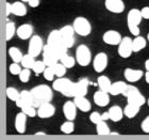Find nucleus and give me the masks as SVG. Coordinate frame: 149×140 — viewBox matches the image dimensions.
Here are the masks:
<instances>
[{
    "instance_id": "1",
    "label": "nucleus",
    "mask_w": 149,
    "mask_h": 140,
    "mask_svg": "<svg viewBox=\"0 0 149 140\" xmlns=\"http://www.w3.org/2000/svg\"><path fill=\"white\" fill-rule=\"evenodd\" d=\"M52 88L47 84H38L31 90L33 98H34V106L38 108L42 104L51 102L53 97Z\"/></svg>"
},
{
    "instance_id": "2",
    "label": "nucleus",
    "mask_w": 149,
    "mask_h": 140,
    "mask_svg": "<svg viewBox=\"0 0 149 140\" xmlns=\"http://www.w3.org/2000/svg\"><path fill=\"white\" fill-rule=\"evenodd\" d=\"M47 44L50 45L54 49V51H56L58 57H59V59L64 53H67V49H68L64 45V43H63L62 35L60 33V30H52V31L50 32L49 35H48Z\"/></svg>"
},
{
    "instance_id": "3",
    "label": "nucleus",
    "mask_w": 149,
    "mask_h": 140,
    "mask_svg": "<svg viewBox=\"0 0 149 140\" xmlns=\"http://www.w3.org/2000/svg\"><path fill=\"white\" fill-rule=\"evenodd\" d=\"M142 13H141V10L139 9H131L129 12H128L127 15V25L128 29L132 35L134 37H137L140 35V24L142 22Z\"/></svg>"
},
{
    "instance_id": "4",
    "label": "nucleus",
    "mask_w": 149,
    "mask_h": 140,
    "mask_svg": "<svg viewBox=\"0 0 149 140\" xmlns=\"http://www.w3.org/2000/svg\"><path fill=\"white\" fill-rule=\"evenodd\" d=\"M74 84L70 79L65 77H58V79L53 80L52 89L58 91L64 96L74 97Z\"/></svg>"
},
{
    "instance_id": "5",
    "label": "nucleus",
    "mask_w": 149,
    "mask_h": 140,
    "mask_svg": "<svg viewBox=\"0 0 149 140\" xmlns=\"http://www.w3.org/2000/svg\"><path fill=\"white\" fill-rule=\"evenodd\" d=\"M72 26H74L76 33L81 35V37H87L92 32L91 23L88 22V19L85 18V17H82V16H79L77 18H74Z\"/></svg>"
},
{
    "instance_id": "6",
    "label": "nucleus",
    "mask_w": 149,
    "mask_h": 140,
    "mask_svg": "<svg viewBox=\"0 0 149 140\" xmlns=\"http://www.w3.org/2000/svg\"><path fill=\"white\" fill-rule=\"evenodd\" d=\"M74 58H76L79 65L87 66L92 61V53H91L90 48L84 44L79 45L76 49V57Z\"/></svg>"
},
{
    "instance_id": "7",
    "label": "nucleus",
    "mask_w": 149,
    "mask_h": 140,
    "mask_svg": "<svg viewBox=\"0 0 149 140\" xmlns=\"http://www.w3.org/2000/svg\"><path fill=\"white\" fill-rule=\"evenodd\" d=\"M132 53H133V40L129 37H123L121 42L118 45V55L121 58L127 59L132 55Z\"/></svg>"
},
{
    "instance_id": "8",
    "label": "nucleus",
    "mask_w": 149,
    "mask_h": 140,
    "mask_svg": "<svg viewBox=\"0 0 149 140\" xmlns=\"http://www.w3.org/2000/svg\"><path fill=\"white\" fill-rule=\"evenodd\" d=\"M44 46L45 45L43 44V39L40 35H32L29 41L28 53L33 57H37L40 53H43Z\"/></svg>"
},
{
    "instance_id": "9",
    "label": "nucleus",
    "mask_w": 149,
    "mask_h": 140,
    "mask_svg": "<svg viewBox=\"0 0 149 140\" xmlns=\"http://www.w3.org/2000/svg\"><path fill=\"white\" fill-rule=\"evenodd\" d=\"M74 26H69V25H66L64 27L60 29V33L62 35V40H63V43L65 45L67 48H70V47L74 46Z\"/></svg>"
},
{
    "instance_id": "10",
    "label": "nucleus",
    "mask_w": 149,
    "mask_h": 140,
    "mask_svg": "<svg viewBox=\"0 0 149 140\" xmlns=\"http://www.w3.org/2000/svg\"><path fill=\"white\" fill-rule=\"evenodd\" d=\"M43 61L45 62L46 66H53L54 64L58 63V61H60L59 57H58L56 53L54 51V49L50 45H48V44H46L44 46Z\"/></svg>"
},
{
    "instance_id": "11",
    "label": "nucleus",
    "mask_w": 149,
    "mask_h": 140,
    "mask_svg": "<svg viewBox=\"0 0 149 140\" xmlns=\"http://www.w3.org/2000/svg\"><path fill=\"white\" fill-rule=\"evenodd\" d=\"M108 66V56L106 53H98L93 60V68L97 73H102Z\"/></svg>"
},
{
    "instance_id": "12",
    "label": "nucleus",
    "mask_w": 149,
    "mask_h": 140,
    "mask_svg": "<svg viewBox=\"0 0 149 140\" xmlns=\"http://www.w3.org/2000/svg\"><path fill=\"white\" fill-rule=\"evenodd\" d=\"M103 42L108 45H113V46H116V45H119V43L123 40V37L118 31L116 30H108V31L104 32V34L102 37Z\"/></svg>"
},
{
    "instance_id": "13",
    "label": "nucleus",
    "mask_w": 149,
    "mask_h": 140,
    "mask_svg": "<svg viewBox=\"0 0 149 140\" xmlns=\"http://www.w3.org/2000/svg\"><path fill=\"white\" fill-rule=\"evenodd\" d=\"M104 6L109 12L114 14H120L125 11V3L123 0H106Z\"/></svg>"
},
{
    "instance_id": "14",
    "label": "nucleus",
    "mask_w": 149,
    "mask_h": 140,
    "mask_svg": "<svg viewBox=\"0 0 149 140\" xmlns=\"http://www.w3.org/2000/svg\"><path fill=\"white\" fill-rule=\"evenodd\" d=\"M54 113H56V107L50 103V102L42 104V105L37 108V115H38L40 119L51 118Z\"/></svg>"
},
{
    "instance_id": "15",
    "label": "nucleus",
    "mask_w": 149,
    "mask_h": 140,
    "mask_svg": "<svg viewBox=\"0 0 149 140\" xmlns=\"http://www.w3.org/2000/svg\"><path fill=\"white\" fill-rule=\"evenodd\" d=\"M90 81L87 78H82L78 82L74 84V97L85 96L87 94V88H88Z\"/></svg>"
},
{
    "instance_id": "16",
    "label": "nucleus",
    "mask_w": 149,
    "mask_h": 140,
    "mask_svg": "<svg viewBox=\"0 0 149 140\" xmlns=\"http://www.w3.org/2000/svg\"><path fill=\"white\" fill-rule=\"evenodd\" d=\"M77 105L72 101H67L63 105V113L65 115V118L67 120L74 121L76 117H77Z\"/></svg>"
},
{
    "instance_id": "17",
    "label": "nucleus",
    "mask_w": 149,
    "mask_h": 140,
    "mask_svg": "<svg viewBox=\"0 0 149 140\" xmlns=\"http://www.w3.org/2000/svg\"><path fill=\"white\" fill-rule=\"evenodd\" d=\"M27 118L28 115L25 112H18L15 118V129L18 134H25L27 129Z\"/></svg>"
},
{
    "instance_id": "18",
    "label": "nucleus",
    "mask_w": 149,
    "mask_h": 140,
    "mask_svg": "<svg viewBox=\"0 0 149 140\" xmlns=\"http://www.w3.org/2000/svg\"><path fill=\"white\" fill-rule=\"evenodd\" d=\"M16 106L22 108V106L25 105H33L34 106V98H33V95H32L31 91L28 90H24L20 92V97L15 102Z\"/></svg>"
},
{
    "instance_id": "19",
    "label": "nucleus",
    "mask_w": 149,
    "mask_h": 140,
    "mask_svg": "<svg viewBox=\"0 0 149 140\" xmlns=\"http://www.w3.org/2000/svg\"><path fill=\"white\" fill-rule=\"evenodd\" d=\"M93 100H94V103L96 104L97 106H99V107H106L110 103L109 92H104L102 90L97 91L94 94Z\"/></svg>"
},
{
    "instance_id": "20",
    "label": "nucleus",
    "mask_w": 149,
    "mask_h": 140,
    "mask_svg": "<svg viewBox=\"0 0 149 140\" xmlns=\"http://www.w3.org/2000/svg\"><path fill=\"white\" fill-rule=\"evenodd\" d=\"M32 33H33V26L30 24H24L16 29V34L20 40L31 39Z\"/></svg>"
},
{
    "instance_id": "21",
    "label": "nucleus",
    "mask_w": 149,
    "mask_h": 140,
    "mask_svg": "<svg viewBox=\"0 0 149 140\" xmlns=\"http://www.w3.org/2000/svg\"><path fill=\"white\" fill-rule=\"evenodd\" d=\"M143 71L142 70H134L128 68L124 71V76L126 78V80L129 82H136L143 77Z\"/></svg>"
},
{
    "instance_id": "22",
    "label": "nucleus",
    "mask_w": 149,
    "mask_h": 140,
    "mask_svg": "<svg viewBox=\"0 0 149 140\" xmlns=\"http://www.w3.org/2000/svg\"><path fill=\"white\" fill-rule=\"evenodd\" d=\"M109 115L111 121L119 122L121 121V119L124 118L125 112H124V109L121 108V107L115 105V106H112L111 108L109 109Z\"/></svg>"
},
{
    "instance_id": "23",
    "label": "nucleus",
    "mask_w": 149,
    "mask_h": 140,
    "mask_svg": "<svg viewBox=\"0 0 149 140\" xmlns=\"http://www.w3.org/2000/svg\"><path fill=\"white\" fill-rule=\"evenodd\" d=\"M74 102L76 103L79 110H81L82 112H88L91 110L92 106H91L90 101L87 100L85 96H77L74 97Z\"/></svg>"
},
{
    "instance_id": "24",
    "label": "nucleus",
    "mask_w": 149,
    "mask_h": 140,
    "mask_svg": "<svg viewBox=\"0 0 149 140\" xmlns=\"http://www.w3.org/2000/svg\"><path fill=\"white\" fill-rule=\"evenodd\" d=\"M27 13H28L27 6H25V2H22V0L12 3V14L16 16H26Z\"/></svg>"
},
{
    "instance_id": "25",
    "label": "nucleus",
    "mask_w": 149,
    "mask_h": 140,
    "mask_svg": "<svg viewBox=\"0 0 149 140\" xmlns=\"http://www.w3.org/2000/svg\"><path fill=\"white\" fill-rule=\"evenodd\" d=\"M127 101L129 104H133V105L140 106V107L146 103L145 97H144V95L141 93L140 91H136V92H134L133 94H131L130 96H128Z\"/></svg>"
},
{
    "instance_id": "26",
    "label": "nucleus",
    "mask_w": 149,
    "mask_h": 140,
    "mask_svg": "<svg viewBox=\"0 0 149 140\" xmlns=\"http://www.w3.org/2000/svg\"><path fill=\"white\" fill-rule=\"evenodd\" d=\"M126 87H127V84L125 81H116L114 84H112L111 89H110V94L114 95V96L119 95V94H123Z\"/></svg>"
},
{
    "instance_id": "27",
    "label": "nucleus",
    "mask_w": 149,
    "mask_h": 140,
    "mask_svg": "<svg viewBox=\"0 0 149 140\" xmlns=\"http://www.w3.org/2000/svg\"><path fill=\"white\" fill-rule=\"evenodd\" d=\"M97 82H98V86H99L100 90L104 91V92H109L110 93V89H111L112 82L110 80L109 77H107L104 75H101L97 78Z\"/></svg>"
},
{
    "instance_id": "28",
    "label": "nucleus",
    "mask_w": 149,
    "mask_h": 140,
    "mask_svg": "<svg viewBox=\"0 0 149 140\" xmlns=\"http://www.w3.org/2000/svg\"><path fill=\"white\" fill-rule=\"evenodd\" d=\"M147 45V40L145 37L137 35L134 37L133 40V53H139L141 50H143Z\"/></svg>"
},
{
    "instance_id": "29",
    "label": "nucleus",
    "mask_w": 149,
    "mask_h": 140,
    "mask_svg": "<svg viewBox=\"0 0 149 140\" xmlns=\"http://www.w3.org/2000/svg\"><path fill=\"white\" fill-rule=\"evenodd\" d=\"M124 112H125V115L129 119H132L134 118L135 115L140 112V106H136V105H133V104H127V106L124 108Z\"/></svg>"
},
{
    "instance_id": "30",
    "label": "nucleus",
    "mask_w": 149,
    "mask_h": 140,
    "mask_svg": "<svg viewBox=\"0 0 149 140\" xmlns=\"http://www.w3.org/2000/svg\"><path fill=\"white\" fill-rule=\"evenodd\" d=\"M9 55H10V57H11V59L13 60V62H17V63L22 62V57H24L22 53L17 48V47H10Z\"/></svg>"
},
{
    "instance_id": "31",
    "label": "nucleus",
    "mask_w": 149,
    "mask_h": 140,
    "mask_svg": "<svg viewBox=\"0 0 149 140\" xmlns=\"http://www.w3.org/2000/svg\"><path fill=\"white\" fill-rule=\"evenodd\" d=\"M60 62L63 63L67 69H72V68L74 66V64H76V62H77V60H76V58L69 56L68 53H66L60 58Z\"/></svg>"
},
{
    "instance_id": "32",
    "label": "nucleus",
    "mask_w": 149,
    "mask_h": 140,
    "mask_svg": "<svg viewBox=\"0 0 149 140\" xmlns=\"http://www.w3.org/2000/svg\"><path fill=\"white\" fill-rule=\"evenodd\" d=\"M34 58H35V57L31 56L30 53L24 55L20 64H22V68H26V69H31L32 70V68H33V65H34V63H35Z\"/></svg>"
},
{
    "instance_id": "33",
    "label": "nucleus",
    "mask_w": 149,
    "mask_h": 140,
    "mask_svg": "<svg viewBox=\"0 0 149 140\" xmlns=\"http://www.w3.org/2000/svg\"><path fill=\"white\" fill-rule=\"evenodd\" d=\"M96 132L98 135H109L111 134V131H110L109 126L107 124L106 121L101 120L100 122H98L96 124Z\"/></svg>"
},
{
    "instance_id": "34",
    "label": "nucleus",
    "mask_w": 149,
    "mask_h": 140,
    "mask_svg": "<svg viewBox=\"0 0 149 140\" xmlns=\"http://www.w3.org/2000/svg\"><path fill=\"white\" fill-rule=\"evenodd\" d=\"M6 96H8L9 100L13 101V102H16L20 97V92H18L17 89H15V88L8 87L6 88Z\"/></svg>"
},
{
    "instance_id": "35",
    "label": "nucleus",
    "mask_w": 149,
    "mask_h": 140,
    "mask_svg": "<svg viewBox=\"0 0 149 140\" xmlns=\"http://www.w3.org/2000/svg\"><path fill=\"white\" fill-rule=\"evenodd\" d=\"M52 69H53V71H54V74H56V77H64L67 68H66L63 63L58 62L56 64H54V65L52 66Z\"/></svg>"
},
{
    "instance_id": "36",
    "label": "nucleus",
    "mask_w": 149,
    "mask_h": 140,
    "mask_svg": "<svg viewBox=\"0 0 149 140\" xmlns=\"http://www.w3.org/2000/svg\"><path fill=\"white\" fill-rule=\"evenodd\" d=\"M15 32H16V29H15V25H14V23L9 22L6 26V41L11 40V39L14 37Z\"/></svg>"
},
{
    "instance_id": "37",
    "label": "nucleus",
    "mask_w": 149,
    "mask_h": 140,
    "mask_svg": "<svg viewBox=\"0 0 149 140\" xmlns=\"http://www.w3.org/2000/svg\"><path fill=\"white\" fill-rule=\"evenodd\" d=\"M74 131V122L70 121V120H67V121L64 122L61 125V132L64 133V134H72Z\"/></svg>"
},
{
    "instance_id": "38",
    "label": "nucleus",
    "mask_w": 149,
    "mask_h": 140,
    "mask_svg": "<svg viewBox=\"0 0 149 140\" xmlns=\"http://www.w3.org/2000/svg\"><path fill=\"white\" fill-rule=\"evenodd\" d=\"M35 108H36V107L33 105H25V106H22L20 109H22V111L25 112L28 117H30V118H34L35 115H37V111L35 110Z\"/></svg>"
},
{
    "instance_id": "39",
    "label": "nucleus",
    "mask_w": 149,
    "mask_h": 140,
    "mask_svg": "<svg viewBox=\"0 0 149 140\" xmlns=\"http://www.w3.org/2000/svg\"><path fill=\"white\" fill-rule=\"evenodd\" d=\"M47 66L44 61H35L34 65L32 68V71L34 72L36 75H40V74H43Z\"/></svg>"
},
{
    "instance_id": "40",
    "label": "nucleus",
    "mask_w": 149,
    "mask_h": 140,
    "mask_svg": "<svg viewBox=\"0 0 149 140\" xmlns=\"http://www.w3.org/2000/svg\"><path fill=\"white\" fill-rule=\"evenodd\" d=\"M31 69H26V68H24L22 69V71L20 72V74L18 75L19 76V80L22 81V82H28L29 79H30V77H31V71H30Z\"/></svg>"
},
{
    "instance_id": "41",
    "label": "nucleus",
    "mask_w": 149,
    "mask_h": 140,
    "mask_svg": "<svg viewBox=\"0 0 149 140\" xmlns=\"http://www.w3.org/2000/svg\"><path fill=\"white\" fill-rule=\"evenodd\" d=\"M44 78L48 81H53L54 80V77H56V74H54V71H53L52 66H47L45 71L43 73Z\"/></svg>"
},
{
    "instance_id": "42",
    "label": "nucleus",
    "mask_w": 149,
    "mask_h": 140,
    "mask_svg": "<svg viewBox=\"0 0 149 140\" xmlns=\"http://www.w3.org/2000/svg\"><path fill=\"white\" fill-rule=\"evenodd\" d=\"M22 65V64H20ZM19 65V63L17 62H13L11 65H10V73L12 75H19L20 74V72L22 71V66Z\"/></svg>"
},
{
    "instance_id": "43",
    "label": "nucleus",
    "mask_w": 149,
    "mask_h": 140,
    "mask_svg": "<svg viewBox=\"0 0 149 140\" xmlns=\"http://www.w3.org/2000/svg\"><path fill=\"white\" fill-rule=\"evenodd\" d=\"M136 91H139V89H137L136 87H134V86H132V84H127V87H126V89H125L123 95L128 97V96H130L131 94H133L134 92H136Z\"/></svg>"
},
{
    "instance_id": "44",
    "label": "nucleus",
    "mask_w": 149,
    "mask_h": 140,
    "mask_svg": "<svg viewBox=\"0 0 149 140\" xmlns=\"http://www.w3.org/2000/svg\"><path fill=\"white\" fill-rule=\"evenodd\" d=\"M90 120L92 123H94V124H97L98 122H100L102 119H101V115H100L98 111H94L91 113L90 115Z\"/></svg>"
},
{
    "instance_id": "45",
    "label": "nucleus",
    "mask_w": 149,
    "mask_h": 140,
    "mask_svg": "<svg viewBox=\"0 0 149 140\" xmlns=\"http://www.w3.org/2000/svg\"><path fill=\"white\" fill-rule=\"evenodd\" d=\"M141 128H142V131H143L144 133L149 134V115H147L146 118L143 120L142 124H141Z\"/></svg>"
},
{
    "instance_id": "46",
    "label": "nucleus",
    "mask_w": 149,
    "mask_h": 140,
    "mask_svg": "<svg viewBox=\"0 0 149 140\" xmlns=\"http://www.w3.org/2000/svg\"><path fill=\"white\" fill-rule=\"evenodd\" d=\"M141 13L144 19H149V6H144L143 9H141Z\"/></svg>"
},
{
    "instance_id": "47",
    "label": "nucleus",
    "mask_w": 149,
    "mask_h": 140,
    "mask_svg": "<svg viewBox=\"0 0 149 140\" xmlns=\"http://www.w3.org/2000/svg\"><path fill=\"white\" fill-rule=\"evenodd\" d=\"M28 4L31 6V8H37L38 4H40V0H29Z\"/></svg>"
},
{
    "instance_id": "48",
    "label": "nucleus",
    "mask_w": 149,
    "mask_h": 140,
    "mask_svg": "<svg viewBox=\"0 0 149 140\" xmlns=\"http://www.w3.org/2000/svg\"><path fill=\"white\" fill-rule=\"evenodd\" d=\"M6 16H9L10 14H12V3H10V2L6 3Z\"/></svg>"
},
{
    "instance_id": "49",
    "label": "nucleus",
    "mask_w": 149,
    "mask_h": 140,
    "mask_svg": "<svg viewBox=\"0 0 149 140\" xmlns=\"http://www.w3.org/2000/svg\"><path fill=\"white\" fill-rule=\"evenodd\" d=\"M101 119H102L103 121H107V120H109V119H110V115H109V111H107V112H103L102 115H101Z\"/></svg>"
},
{
    "instance_id": "50",
    "label": "nucleus",
    "mask_w": 149,
    "mask_h": 140,
    "mask_svg": "<svg viewBox=\"0 0 149 140\" xmlns=\"http://www.w3.org/2000/svg\"><path fill=\"white\" fill-rule=\"evenodd\" d=\"M145 79H146L147 84H149V71H147L146 73H145Z\"/></svg>"
},
{
    "instance_id": "51",
    "label": "nucleus",
    "mask_w": 149,
    "mask_h": 140,
    "mask_svg": "<svg viewBox=\"0 0 149 140\" xmlns=\"http://www.w3.org/2000/svg\"><path fill=\"white\" fill-rule=\"evenodd\" d=\"M145 69H146V71H149V59H147L145 62Z\"/></svg>"
},
{
    "instance_id": "52",
    "label": "nucleus",
    "mask_w": 149,
    "mask_h": 140,
    "mask_svg": "<svg viewBox=\"0 0 149 140\" xmlns=\"http://www.w3.org/2000/svg\"><path fill=\"white\" fill-rule=\"evenodd\" d=\"M36 135H45V133H43V132H38V133H36Z\"/></svg>"
},
{
    "instance_id": "53",
    "label": "nucleus",
    "mask_w": 149,
    "mask_h": 140,
    "mask_svg": "<svg viewBox=\"0 0 149 140\" xmlns=\"http://www.w3.org/2000/svg\"><path fill=\"white\" fill-rule=\"evenodd\" d=\"M22 2H28L29 0H22Z\"/></svg>"
},
{
    "instance_id": "54",
    "label": "nucleus",
    "mask_w": 149,
    "mask_h": 140,
    "mask_svg": "<svg viewBox=\"0 0 149 140\" xmlns=\"http://www.w3.org/2000/svg\"><path fill=\"white\" fill-rule=\"evenodd\" d=\"M147 40L149 41V33H148V34H147Z\"/></svg>"
},
{
    "instance_id": "55",
    "label": "nucleus",
    "mask_w": 149,
    "mask_h": 140,
    "mask_svg": "<svg viewBox=\"0 0 149 140\" xmlns=\"http://www.w3.org/2000/svg\"><path fill=\"white\" fill-rule=\"evenodd\" d=\"M147 103H148V106H149V98L147 100Z\"/></svg>"
}]
</instances>
